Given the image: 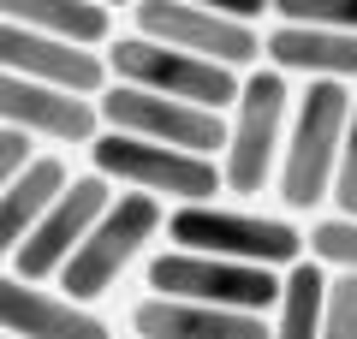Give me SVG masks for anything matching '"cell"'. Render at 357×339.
I'll return each mask as SVG.
<instances>
[{
    "label": "cell",
    "instance_id": "obj_1",
    "mask_svg": "<svg viewBox=\"0 0 357 339\" xmlns=\"http://www.w3.org/2000/svg\"><path fill=\"white\" fill-rule=\"evenodd\" d=\"M345 113H351V89L340 77H316V84L298 96L292 113V131H286V149H280V202L298 214L321 209L333 190V167H340V137H345Z\"/></svg>",
    "mask_w": 357,
    "mask_h": 339
},
{
    "label": "cell",
    "instance_id": "obj_2",
    "mask_svg": "<svg viewBox=\"0 0 357 339\" xmlns=\"http://www.w3.org/2000/svg\"><path fill=\"white\" fill-rule=\"evenodd\" d=\"M286 113H292L286 77L274 66H256L238 84V101L227 119V149H220V179L232 197H262L274 185L286 149Z\"/></svg>",
    "mask_w": 357,
    "mask_h": 339
},
{
    "label": "cell",
    "instance_id": "obj_3",
    "mask_svg": "<svg viewBox=\"0 0 357 339\" xmlns=\"http://www.w3.org/2000/svg\"><path fill=\"white\" fill-rule=\"evenodd\" d=\"M89 167L107 179V185H126V190H149V197H173V202H215L220 197V161L215 155H191V149H173V143H149V137H131V131H96L84 143Z\"/></svg>",
    "mask_w": 357,
    "mask_h": 339
},
{
    "label": "cell",
    "instance_id": "obj_4",
    "mask_svg": "<svg viewBox=\"0 0 357 339\" xmlns=\"http://www.w3.org/2000/svg\"><path fill=\"white\" fill-rule=\"evenodd\" d=\"M155 232H161V197H149V190H126V197H114L102 209V220L84 232V244L66 256V268L54 274L60 292L77 298V303L107 298L114 280L137 262V250L155 239Z\"/></svg>",
    "mask_w": 357,
    "mask_h": 339
},
{
    "label": "cell",
    "instance_id": "obj_5",
    "mask_svg": "<svg viewBox=\"0 0 357 339\" xmlns=\"http://www.w3.org/2000/svg\"><path fill=\"white\" fill-rule=\"evenodd\" d=\"M167 239L178 250H208V256L262 262V268H292L310 250L292 220H274V214H256V209H220V202H178L173 220H167Z\"/></svg>",
    "mask_w": 357,
    "mask_h": 339
},
{
    "label": "cell",
    "instance_id": "obj_6",
    "mask_svg": "<svg viewBox=\"0 0 357 339\" xmlns=\"http://www.w3.org/2000/svg\"><path fill=\"white\" fill-rule=\"evenodd\" d=\"M107 72L119 84H137V89H155V96H178V101H197V107H215L227 113L238 101V84L244 77L220 60H203V54H185V48H167L155 36H119L107 42Z\"/></svg>",
    "mask_w": 357,
    "mask_h": 339
},
{
    "label": "cell",
    "instance_id": "obj_7",
    "mask_svg": "<svg viewBox=\"0 0 357 339\" xmlns=\"http://www.w3.org/2000/svg\"><path fill=\"white\" fill-rule=\"evenodd\" d=\"M149 292L161 298H197V303H220V310H250L268 315L280 298V268L262 262H232V256H208V250H161L149 256Z\"/></svg>",
    "mask_w": 357,
    "mask_h": 339
},
{
    "label": "cell",
    "instance_id": "obj_8",
    "mask_svg": "<svg viewBox=\"0 0 357 339\" xmlns=\"http://www.w3.org/2000/svg\"><path fill=\"white\" fill-rule=\"evenodd\" d=\"M96 113L107 119V131H131V137L173 143V149H191V155H220L227 149V113L178 101V96H155V89H137V84L102 89Z\"/></svg>",
    "mask_w": 357,
    "mask_h": 339
},
{
    "label": "cell",
    "instance_id": "obj_9",
    "mask_svg": "<svg viewBox=\"0 0 357 339\" xmlns=\"http://www.w3.org/2000/svg\"><path fill=\"white\" fill-rule=\"evenodd\" d=\"M131 30L167 42V48L220 60V66H232V72L262 60V36H256V24L227 18V13H208V6H185V0H137V6H131Z\"/></svg>",
    "mask_w": 357,
    "mask_h": 339
},
{
    "label": "cell",
    "instance_id": "obj_10",
    "mask_svg": "<svg viewBox=\"0 0 357 339\" xmlns=\"http://www.w3.org/2000/svg\"><path fill=\"white\" fill-rule=\"evenodd\" d=\"M107 202H114V185H107L96 167H89L84 179H66V190L48 202V214L30 226V239L13 250L18 274H24V280H54V274L66 268V256L84 244V232L102 220Z\"/></svg>",
    "mask_w": 357,
    "mask_h": 339
},
{
    "label": "cell",
    "instance_id": "obj_11",
    "mask_svg": "<svg viewBox=\"0 0 357 339\" xmlns=\"http://www.w3.org/2000/svg\"><path fill=\"white\" fill-rule=\"evenodd\" d=\"M96 119H102L96 101L77 96V89L0 72V126L30 131V137H48V143H66V149H84V143L96 137Z\"/></svg>",
    "mask_w": 357,
    "mask_h": 339
},
{
    "label": "cell",
    "instance_id": "obj_12",
    "mask_svg": "<svg viewBox=\"0 0 357 339\" xmlns=\"http://www.w3.org/2000/svg\"><path fill=\"white\" fill-rule=\"evenodd\" d=\"M0 72L60 84V89H77V96H102V84H107V60L89 54L84 42L24 30V24H6V18H0Z\"/></svg>",
    "mask_w": 357,
    "mask_h": 339
},
{
    "label": "cell",
    "instance_id": "obj_13",
    "mask_svg": "<svg viewBox=\"0 0 357 339\" xmlns=\"http://www.w3.org/2000/svg\"><path fill=\"white\" fill-rule=\"evenodd\" d=\"M0 333L13 339H114L102 315H89V303L48 292L42 280L0 274Z\"/></svg>",
    "mask_w": 357,
    "mask_h": 339
},
{
    "label": "cell",
    "instance_id": "obj_14",
    "mask_svg": "<svg viewBox=\"0 0 357 339\" xmlns=\"http://www.w3.org/2000/svg\"><path fill=\"white\" fill-rule=\"evenodd\" d=\"M131 333L137 339H274V327H268V315H250V310H220V303L149 292L131 310Z\"/></svg>",
    "mask_w": 357,
    "mask_h": 339
},
{
    "label": "cell",
    "instance_id": "obj_15",
    "mask_svg": "<svg viewBox=\"0 0 357 339\" xmlns=\"http://www.w3.org/2000/svg\"><path fill=\"white\" fill-rule=\"evenodd\" d=\"M274 72H304V77H340L357 84V30H316V24H274L262 42Z\"/></svg>",
    "mask_w": 357,
    "mask_h": 339
},
{
    "label": "cell",
    "instance_id": "obj_16",
    "mask_svg": "<svg viewBox=\"0 0 357 339\" xmlns=\"http://www.w3.org/2000/svg\"><path fill=\"white\" fill-rule=\"evenodd\" d=\"M66 179L72 173H66L60 155H30L24 161V173L0 190V256H13L18 244L30 239V226L48 214V202L66 190Z\"/></svg>",
    "mask_w": 357,
    "mask_h": 339
},
{
    "label": "cell",
    "instance_id": "obj_17",
    "mask_svg": "<svg viewBox=\"0 0 357 339\" xmlns=\"http://www.w3.org/2000/svg\"><path fill=\"white\" fill-rule=\"evenodd\" d=\"M0 18L6 24H24V30H48V36H66V42H107L114 30V6L102 0H0Z\"/></svg>",
    "mask_w": 357,
    "mask_h": 339
},
{
    "label": "cell",
    "instance_id": "obj_18",
    "mask_svg": "<svg viewBox=\"0 0 357 339\" xmlns=\"http://www.w3.org/2000/svg\"><path fill=\"white\" fill-rule=\"evenodd\" d=\"M321 303H328V268L316 256H298L280 274V298H274V339H321Z\"/></svg>",
    "mask_w": 357,
    "mask_h": 339
},
{
    "label": "cell",
    "instance_id": "obj_19",
    "mask_svg": "<svg viewBox=\"0 0 357 339\" xmlns=\"http://www.w3.org/2000/svg\"><path fill=\"white\" fill-rule=\"evenodd\" d=\"M310 256H316L321 268H340V274H357V214H328V220H316V232H310Z\"/></svg>",
    "mask_w": 357,
    "mask_h": 339
},
{
    "label": "cell",
    "instance_id": "obj_20",
    "mask_svg": "<svg viewBox=\"0 0 357 339\" xmlns=\"http://www.w3.org/2000/svg\"><path fill=\"white\" fill-rule=\"evenodd\" d=\"M274 18L316 30H357V0H274Z\"/></svg>",
    "mask_w": 357,
    "mask_h": 339
},
{
    "label": "cell",
    "instance_id": "obj_21",
    "mask_svg": "<svg viewBox=\"0 0 357 339\" xmlns=\"http://www.w3.org/2000/svg\"><path fill=\"white\" fill-rule=\"evenodd\" d=\"M321 339H357V274H333V280H328Z\"/></svg>",
    "mask_w": 357,
    "mask_h": 339
},
{
    "label": "cell",
    "instance_id": "obj_22",
    "mask_svg": "<svg viewBox=\"0 0 357 339\" xmlns=\"http://www.w3.org/2000/svg\"><path fill=\"white\" fill-rule=\"evenodd\" d=\"M328 202L340 214H357V96H351V113H345V137H340V167H333V190Z\"/></svg>",
    "mask_w": 357,
    "mask_h": 339
},
{
    "label": "cell",
    "instance_id": "obj_23",
    "mask_svg": "<svg viewBox=\"0 0 357 339\" xmlns=\"http://www.w3.org/2000/svg\"><path fill=\"white\" fill-rule=\"evenodd\" d=\"M30 155H36V137H30V131L0 126V190H6L18 173H24V161H30Z\"/></svg>",
    "mask_w": 357,
    "mask_h": 339
},
{
    "label": "cell",
    "instance_id": "obj_24",
    "mask_svg": "<svg viewBox=\"0 0 357 339\" xmlns=\"http://www.w3.org/2000/svg\"><path fill=\"white\" fill-rule=\"evenodd\" d=\"M185 6H208V13L244 18V24H256V18H268V13H274V0H185Z\"/></svg>",
    "mask_w": 357,
    "mask_h": 339
},
{
    "label": "cell",
    "instance_id": "obj_25",
    "mask_svg": "<svg viewBox=\"0 0 357 339\" xmlns=\"http://www.w3.org/2000/svg\"><path fill=\"white\" fill-rule=\"evenodd\" d=\"M102 6H137V0H102Z\"/></svg>",
    "mask_w": 357,
    "mask_h": 339
},
{
    "label": "cell",
    "instance_id": "obj_26",
    "mask_svg": "<svg viewBox=\"0 0 357 339\" xmlns=\"http://www.w3.org/2000/svg\"><path fill=\"white\" fill-rule=\"evenodd\" d=\"M6 339H13V333H6Z\"/></svg>",
    "mask_w": 357,
    "mask_h": 339
}]
</instances>
